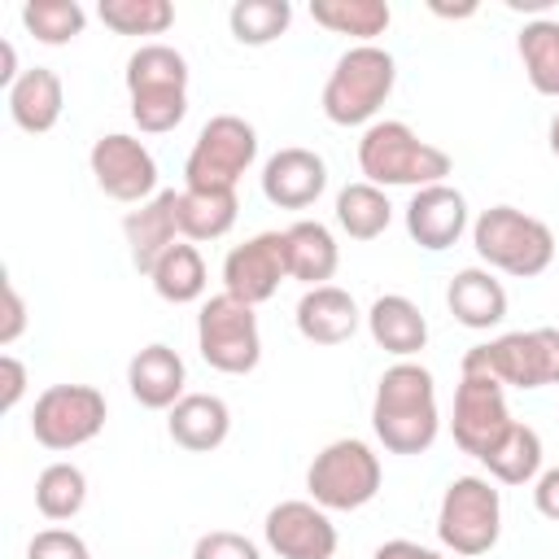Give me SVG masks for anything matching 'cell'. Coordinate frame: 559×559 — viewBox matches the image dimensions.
<instances>
[{
	"instance_id": "484cf974",
	"label": "cell",
	"mask_w": 559,
	"mask_h": 559,
	"mask_svg": "<svg viewBox=\"0 0 559 559\" xmlns=\"http://www.w3.org/2000/svg\"><path fill=\"white\" fill-rule=\"evenodd\" d=\"M240 201L227 188H179V236L192 245L223 240L236 227Z\"/></svg>"
},
{
	"instance_id": "7c38bea8",
	"label": "cell",
	"mask_w": 559,
	"mask_h": 559,
	"mask_svg": "<svg viewBox=\"0 0 559 559\" xmlns=\"http://www.w3.org/2000/svg\"><path fill=\"white\" fill-rule=\"evenodd\" d=\"M511 428H515V415L507 406V389L493 376L463 371L459 389H454V419H450L454 445L463 454H472L476 463H485Z\"/></svg>"
},
{
	"instance_id": "e575fe53",
	"label": "cell",
	"mask_w": 559,
	"mask_h": 559,
	"mask_svg": "<svg viewBox=\"0 0 559 559\" xmlns=\"http://www.w3.org/2000/svg\"><path fill=\"white\" fill-rule=\"evenodd\" d=\"M96 17L114 35H166L175 26V4L170 0H100Z\"/></svg>"
},
{
	"instance_id": "f546056e",
	"label": "cell",
	"mask_w": 559,
	"mask_h": 559,
	"mask_svg": "<svg viewBox=\"0 0 559 559\" xmlns=\"http://www.w3.org/2000/svg\"><path fill=\"white\" fill-rule=\"evenodd\" d=\"M310 17H314V26H323L332 35H349L358 44H376V35L389 31L393 9L384 0H314Z\"/></svg>"
},
{
	"instance_id": "6da1fadb",
	"label": "cell",
	"mask_w": 559,
	"mask_h": 559,
	"mask_svg": "<svg viewBox=\"0 0 559 559\" xmlns=\"http://www.w3.org/2000/svg\"><path fill=\"white\" fill-rule=\"evenodd\" d=\"M371 432L389 454H424L441 432L437 380L424 362L397 358L380 371L371 397Z\"/></svg>"
},
{
	"instance_id": "ffe728a7",
	"label": "cell",
	"mask_w": 559,
	"mask_h": 559,
	"mask_svg": "<svg viewBox=\"0 0 559 559\" xmlns=\"http://www.w3.org/2000/svg\"><path fill=\"white\" fill-rule=\"evenodd\" d=\"M127 389L144 411H170L188 393V367L170 345L153 341L127 362Z\"/></svg>"
},
{
	"instance_id": "f35d334b",
	"label": "cell",
	"mask_w": 559,
	"mask_h": 559,
	"mask_svg": "<svg viewBox=\"0 0 559 559\" xmlns=\"http://www.w3.org/2000/svg\"><path fill=\"white\" fill-rule=\"evenodd\" d=\"M26 393V367L17 354H0V411H13Z\"/></svg>"
},
{
	"instance_id": "277c9868",
	"label": "cell",
	"mask_w": 559,
	"mask_h": 559,
	"mask_svg": "<svg viewBox=\"0 0 559 559\" xmlns=\"http://www.w3.org/2000/svg\"><path fill=\"white\" fill-rule=\"evenodd\" d=\"M397 61L380 44H354L336 57L328 83H323V118L336 127H371L380 105L393 96Z\"/></svg>"
},
{
	"instance_id": "9a60e30c",
	"label": "cell",
	"mask_w": 559,
	"mask_h": 559,
	"mask_svg": "<svg viewBox=\"0 0 559 559\" xmlns=\"http://www.w3.org/2000/svg\"><path fill=\"white\" fill-rule=\"evenodd\" d=\"M288 280V249L284 231H258L245 245H231L223 258V293L245 306H262Z\"/></svg>"
},
{
	"instance_id": "f1b7e54d",
	"label": "cell",
	"mask_w": 559,
	"mask_h": 559,
	"mask_svg": "<svg viewBox=\"0 0 559 559\" xmlns=\"http://www.w3.org/2000/svg\"><path fill=\"white\" fill-rule=\"evenodd\" d=\"M393 223V205L384 197V188L367 183V179H354L336 192V227L349 236V240H376L384 236Z\"/></svg>"
},
{
	"instance_id": "5b68a950",
	"label": "cell",
	"mask_w": 559,
	"mask_h": 559,
	"mask_svg": "<svg viewBox=\"0 0 559 559\" xmlns=\"http://www.w3.org/2000/svg\"><path fill=\"white\" fill-rule=\"evenodd\" d=\"M472 249L480 266L511 280H533L555 262V231L537 214H524L515 205H489L472 223Z\"/></svg>"
},
{
	"instance_id": "44dd1931",
	"label": "cell",
	"mask_w": 559,
	"mask_h": 559,
	"mask_svg": "<svg viewBox=\"0 0 559 559\" xmlns=\"http://www.w3.org/2000/svg\"><path fill=\"white\" fill-rule=\"evenodd\" d=\"M166 432L188 454H210L231 432V406L218 393H183L166 411Z\"/></svg>"
},
{
	"instance_id": "cb8c5ba5",
	"label": "cell",
	"mask_w": 559,
	"mask_h": 559,
	"mask_svg": "<svg viewBox=\"0 0 559 559\" xmlns=\"http://www.w3.org/2000/svg\"><path fill=\"white\" fill-rule=\"evenodd\" d=\"M367 332H371V341H376L384 354H393V358H415V354L428 345V319H424V310H419L411 297H402V293H380V297L371 301V310H367Z\"/></svg>"
},
{
	"instance_id": "7bdbcfd3",
	"label": "cell",
	"mask_w": 559,
	"mask_h": 559,
	"mask_svg": "<svg viewBox=\"0 0 559 559\" xmlns=\"http://www.w3.org/2000/svg\"><path fill=\"white\" fill-rule=\"evenodd\" d=\"M546 144H550V153L559 157V109L550 114V127H546Z\"/></svg>"
},
{
	"instance_id": "2e32d148",
	"label": "cell",
	"mask_w": 559,
	"mask_h": 559,
	"mask_svg": "<svg viewBox=\"0 0 559 559\" xmlns=\"http://www.w3.org/2000/svg\"><path fill=\"white\" fill-rule=\"evenodd\" d=\"M328 188V162L314 148L288 144L262 162V197L280 210H310Z\"/></svg>"
},
{
	"instance_id": "30bf717a",
	"label": "cell",
	"mask_w": 559,
	"mask_h": 559,
	"mask_svg": "<svg viewBox=\"0 0 559 559\" xmlns=\"http://www.w3.org/2000/svg\"><path fill=\"white\" fill-rule=\"evenodd\" d=\"M258 162V131L240 114H214L183 162V188H227L236 192L240 175Z\"/></svg>"
},
{
	"instance_id": "60d3db41",
	"label": "cell",
	"mask_w": 559,
	"mask_h": 559,
	"mask_svg": "<svg viewBox=\"0 0 559 559\" xmlns=\"http://www.w3.org/2000/svg\"><path fill=\"white\" fill-rule=\"evenodd\" d=\"M371 559H445V555H441V550H432V546H419V542L393 537V542H380Z\"/></svg>"
},
{
	"instance_id": "4fadbf2b",
	"label": "cell",
	"mask_w": 559,
	"mask_h": 559,
	"mask_svg": "<svg viewBox=\"0 0 559 559\" xmlns=\"http://www.w3.org/2000/svg\"><path fill=\"white\" fill-rule=\"evenodd\" d=\"M92 179L109 201L122 205H144L157 197V157L148 153L144 140L127 135V131H109L96 135L92 153H87Z\"/></svg>"
},
{
	"instance_id": "74e56055",
	"label": "cell",
	"mask_w": 559,
	"mask_h": 559,
	"mask_svg": "<svg viewBox=\"0 0 559 559\" xmlns=\"http://www.w3.org/2000/svg\"><path fill=\"white\" fill-rule=\"evenodd\" d=\"M4 319H0V345L9 349L22 332H26V301H22V293H17V284L13 280H4Z\"/></svg>"
},
{
	"instance_id": "ee69618b",
	"label": "cell",
	"mask_w": 559,
	"mask_h": 559,
	"mask_svg": "<svg viewBox=\"0 0 559 559\" xmlns=\"http://www.w3.org/2000/svg\"><path fill=\"white\" fill-rule=\"evenodd\" d=\"M507 4H511V9H537V13H542L550 0H507Z\"/></svg>"
},
{
	"instance_id": "d4e9b609",
	"label": "cell",
	"mask_w": 559,
	"mask_h": 559,
	"mask_svg": "<svg viewBox=\"0 0 559 559\" xmlns=\"http://www.w3.org/2000/svg\"><path fill=\"white\" fill-rule=\"evenodd\" d=\"M284 249H288V280H301L306 288L328 284L341 266V245L332 227H323L319 218H297L293 227H284Z\"/></svg>"
},
{
	"instance_id": "3957f363",
	"label": "cell",
	"mask_w": 559,
	"mask_h": 559,
	"mask_svg": "<svg viewBox=\"0 0 559 559\" xmlns=\"http://www.w3.org/2000/svg\"><path fill=\"white\" fill-rule=\"evenodd\" d=\"M358 170L376 188H428L454 170L450 153L419 140L402 118H376L358 140Z\"/></svg>"
},
{
	"instance_id": "9c48e42d",
	"label": "cell",
	"mask_w": 559,
	"mask_h": 559,
	"mask_svg": "<svg viewBox=\"0 0 559 559\" xmlns=\"http://www.w3.org/2000/svg\"><path fill=\"white\" fill-rule=\"evenodd\" d=\"M197 349L205 367L223 376H249L262 362V328L258 306L236 301L231 293H214L197 310Z\"/></svg>"
},
{
	"instance_id": "d6986e66",
	"label": "cell",
	"mask_w": 559,
	"mask_h": 559,
	"mask_svg": "<svg viewBox=\"0 0 559 559\" xmlns=\"http://www.w3.org/2000/svg\"><path fill=\"white\" fill-rule=\"evenodd\" d=\"M293 319H297V332L310 345H345L367 314L358 310L354 293H345L341 284H319V288L301 293Z\"/></svg>"
},
{
	"instance_id": "4dcf8cb0",
	"label": "cell",
	"mask_w": 559,
	"mask_h": 559,
	"mask_svg": "<svg viewBox=\"0 0 559 559\" xmlns=\"http://www.w3.org/2000/svg\"><path fill=\"white\" fill-rule=\"evenodd\" d=\"M480 467L498 485H533L542 476V437H537V428L515 419V428L502 437V445Z\"/></svg>"
},
{
	"instance_id": "8992f818",
	"label": "cell",
	"mask_w": 559,
	"mask_h": 559,
	"mask_svg": "<svg viewBox=\"0 0 559 559\" xmlns=\"http://www.w3.org/2000/svg\"><path fill=\"white\" fill-rule=\"evenodd\" d=\"M463 371L493 376L502 389H546L559 384V328L502 332L463 354Z\"/></svg>"
},
{
	"instance_id": "836d02e7",
	"label": "cell",
	"mask_w": 559,
	"mask_h": 559,
	"mask_svg": "<svg viewBox=\"0 0 559 559\" xmlns=\"http://www.w3.org/2000/svg\"><path fill=\"white\" fill-rule=\"evenodd\" d=\"M22 26L26 35H35L48 48H61L70 39L83 35L87 26V9L79 0H26L22 4Z\"/></svg>"
},
{
	"instance_id": "ba28073f",
	"label": "cell",
	"mask_w": 559,
	"mask_h": 559,
	"mask_svg": "<svg viewBox=\"0 0 559 559\" xmlns=\"http://www.w3.org/2000/svg\"><path fill=\"white\" fill-rule=\"evenodd\" d=\"M437 537L445 550L476 559L502 537V493L489 476H454L437 507Z\"/></svg>"
},
{
	"instance_id": "ab89813d",
	"label": "cell",
	"mask_w": 559,
	"mask_h": 559,
	"mask_svg": "<svg viewBox=\"0 0 559 559\" xmlns=\"http://www.w3.org/2000/svg\"><path fill=\"white\" fill-rule=\"evenodd\" d=\"M533 507H537V515H546L550 524H559V467H546L533 480Z\"/></svg>"
},
{
	"instance_id": "ac0fdd59",
	"label": "cell",
	"mask_w": 559,
	"mask_h": 559,
	"mask_svg": "<svg viewBox=\"0 0 559 559\" xmlns=\"http://www.w3.org/2000/svg\"><path fill=\"white\" fill-rule=\"evenodd\" d=\"M122 240H127L131 266H135L140 275H148V271L162 262V253L183 240V236H179V192L166 188V192H157L153 201L127 210V218H122Z\"/></svg>"
},
{
	"instance_id": "4316f807",
	"label": "cell",
	"mask_w": 559,
	"mask_h": 559,
	"mask_svg": "<svg viewBox=\"0 0 559 559\" xmlns=\"http://www.w3.org/2000/svg\"><path fill=\"white\" fill-rule=\"evenodd\" d=\"M148 280H153V293H157L162 301H170V306H192V301H201V297H205V284H210L205 258H201V249H197L192 240L170 245V249L162 253V262L148 271Z\"/></svg>"
},
{
	"instance_id": "5bb4252c",
	"label": "cell",
	"mask_w": 559,
	"mask_h": 559,
	"mask_svg": "<svg viewBox=\"0 0 559 559\" xmlns=\"http://www.w3.org/2000/svg\"><path fill=\"white\" fill-rule=\"evenodd\" d=\"M262 542L280 559H332L336 555V524L310 498H284L262 520Z\"/></svg>"
},
{
	"instance_id": "8d00e7d4",
	"label": "cell",
	"mask_w": 559,
	"mask_h": 559,
	"mask_svg": "<svg viewBox=\"0 0 559 559\" xmlns=\"http://www.w3.org/2000/svg\"><path fill=\"white\" fill-rule=\"evenodd\" d=\"M26 559H92V550L74 528L52 524V528H39L26 542Z\"/></svg>"
},
{
	"instance_id": "b9f144b4",
	"label": "cell",
	"mask_w": 559,
	"mask_h": 559,
	"mask_svg": "<svg viewBox=\"0 0 559 559\" xmlns=\"http://www.w3.org/2000/svg\"><path fill=\"white\" fill-rule=\"evenodd\" d=\"M432 13H441V17H472V13H476V4H459V9H445V4H432Z\"/></svg>"
},
{
	"instance_id": "7a4b0ae2",
	"label": "cell",
	"mask_w": 559,
	"mask_h": 559,
	"mask_svg": "<svg viewBox=\"0 0 559 559\" xmlns=\"http://www.w3.org/2000/svg\"><path fill=\"white\" fill-rule=\"evenodd\" d=\"M127 100L131 122L144 135H166L188 114V57L162 39L140 44L127 57Z\"/></svg>"
},
{
	"instance_id": "1f68e13d",
	"label": "cell",
	"mask_w": 559,
	"mask_h": 559,
	"mask_svg": "<svg viewBox=\"0 0 559 559\" xmlns=\"http://www.w3.org/2000/svg\"><path fill=\"white\" fill-rule=\"evenodd\" d=\"M83 502H87V476H83L79 463L57 459L35 476V507H39L44 520L66 524L83 511Z\"/></svg>"
},
{
	"instance_id": "83f0119b",
	"label": "cell",
	"mask_w": 559,
	"mask_h": 559,
	"mask_svg": "<svg viewBox=\"0 0 559 559\" xmlns=\"http://www.w3.org/2000/svg\"><path fill=\"white\" fill-rule=\"evenodd\" d=\"M515 52L524 61V74L537 96L559 100V22L555 17H533L515 35Z\"/></svg>"
},
{
	"instance_id": "d6a6232c",
	"label": "cell",
	"mask_w": 559,
	"mask_h": 559,
	"mask_svg": "<svg viewBox=\"0 0 559 559\" xmlns=\"http://www.w3.org/2000/svg\"><path fill=\"white\" fill-rule=\"evenodd\" d=\"M231 39L245 48H266L293 26V4L288 0H236L227 9Z\"/></svg>"
},
{
	"instance_id": "d590c367",
	"label": "cell",
	"mask_w": 559,
	"mask_h": 559,
	"mask_svg": "<svg viewBox=\"0 0 559 559\" xmlns=\"http://www.w3.org/2000/svg\"><path fill=\"white\" fill-rule=\"evenodd\" d=\"M192 559H262V550L236 528H210L192 542Z\"/></svg>"
},
{
	"instance_id": "e0dca14e",
	"label": "cell",
	"mask_w": 559,
	"mask_h": 559,
	"mask_svg": "<svg viewBox=\"0 0 559 559\" xmlns=\"http://www.w3.org/2000/svg\"><path fill=\"white\" fill-rule=\"evenodd\" d=\"M467 231V197L454 183H428L415 188L406 201V236L428 249L441 253L450 245H459V236Z\"/></svg>"
},
{
	"instance_id": "603a6c76",
	"label": "cell",
	"mask_w": 559,
	"mask_h": 559,
	"mask_svg": "<svg viewBox=\"0 0 559 559\" xmlns=\"http://www.w3.org/2000/svg\"><path fill=\"white\" fill-rule=\"evenodd\" d=\"M9 96V118L17 131L26 135H44L61 122V109H66V87H61V74L48 70V66H31L22 70V79L4 92Z\"/></svg>"
},
{
	"instance_id": "52a82bcc",
	"label": "cell",
	"mask_w": 559,
	"mask_h": 559,
	"mask_svg": "<svg viewBox=\"0 0 559 559\" xmlns=\"http://www.w3.org/2000/svg\"><path fill=\"white\" fill-rule=\"evenodd\" d=\"M384 467L380 454L362 437H336L328 441L310 467H306V493L323 511H358L380 493Z\"/></svg>"
},
{
	"instance_id": "7402d4cb",
	"label": "cell",
	"mask_w": 559,
	"mask_h": 559,
	"mask_svg": "<svg viewBox=\"0 0 559 559\" xmlns=\"http://www.w3.org/2000/svg\"><path fill=\"white\" fill-rule=\"evenodd\" d=\"M445 306L463 328L489 332L507 319V288L489 266H463L445 284Z\"/></svg>"
},
{
	"instance_id": "8fae6325",
	"label": "cell",
	"mask_w": 559,
	"mask_h": 559,
	"mask_svg": "<svg viewBox=\"0 0 559 559\" xmlns=\"http://www.w3.org/2000/svg\"><path fill=\"white\" fill-rule=\"evenodd\" d=\"M105 419H109V402L96 384H48L31 406V437L44 450L66 454L100 437Z\"/></svg>"
}]
</instances>
